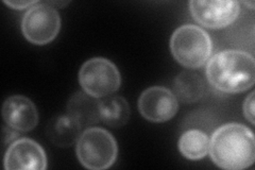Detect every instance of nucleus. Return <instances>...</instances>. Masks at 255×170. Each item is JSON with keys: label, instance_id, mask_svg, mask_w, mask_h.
I'll return each instance as SVG.
<instances>
[{"label": "nucleus", "instance_id": "obj_11", "mask_svg": "<svg viewBox=\"0 0 255 170\" xmlns=\"http://www.w3.org/2000/svg\"><path fill=\"white\" fill-rule=\"evenodd\" d=\"M81 125L71 115H61L52 118L47 126V136L58 147H70L81 135Z\"/></svg>", "mask_w": 255, "mask_h": 170}, {"label": "nucleus", "instance_id": "obj_9", "mask_svg": "<svg viewBox=\"0 0 255 170\" xmlns=\"http://www.w3.org/2000/svg\"><path fill=\"white\" fill-rule=\"evenodd\" d=\"M6 170H45L47 157L38 143L30 139H19L7 148L4 157Z\"/></svg>", "mask_w": 255, "mask_h": 170}, {"label": "nucleus", "instance_id": "obj_1", "mask_svg": "<svg viewBox=\"0 0 255 170\" xmlns=\"http://www.w3.org/2000/svg\"><path fill=\"white\" fill-rule=\"evenodd\" d=\"M209 153L214 164L222 169L248 168L255 161L254 134L241 124L223 125L213 133Z\"/></svg>", "mask_w": 255, "mask_h": 170}, {"label": "nucleus", "instance_id": "obj_7", "mask_svg": "<svg viewBox=\"0 0 255 170\" xmlns=\"http://www.w3.org/2000/svg\"><path fill=\"white\" fill-rule=\"evenodd\" d=\"M190 13L200 25L211 29H221L234 22L241 13L238 1L230 0H193Z\"/></svg>", "mask_w": 255, "mask_h": 170}, {"label": "nucleus", "instance_id": "obj_15", "mask_svg": "<svg viewBox=\"0 0 255 170\" xmlns=\"http://www.w3.org/2000/svg\"><path fill=\"white\" fill-rule=\"evenodd\" d=\"M179 150L188 160H201L210 150V137L200 130H188L179 140Z\"/></svg>", "mask_w": 255, "mask_h": 170}, {"label": "nucleus", "instance_id": "obj_5", "mask_svg": "<svg viewBox=\"0 0 255 170\" xmlns=\"http://www.w3.org/2000/svg\"><path fill=\"white\" fill-rule=\"evenodd\" d=\"M79 82L84 93L94 98H103L119 90L122 76L113 63L105 58L86 61L79 72Z\"/></svg>", "mask_w": 255, "mask_h": 170}, {"label": "nucleus", "instance_id": "obj_10", "mask_svg": "<svg viewBox=\"0 0 255 170\" xmlns=\"http://www.w3.org/2000/svg\"><path fill=\"white\" fill-rule=\"evenodd\" d=\"M2 117L10 128L20 132H29L38 124V112L35 104L21 95L6 98L2 107Z\"/></svg>", "mask_w": 255, "mask_h": 170}, {"label": "nucleus", "instance_id": "obj_4", "mask_svg": "<svg viewBox=\"0 0 255 170\" xmlns=\"http://www.w3.org/2000/svg\"><path fill=\"white\" fill-rule=\"evenodd\" d=\"M80 163L91 170H105L113 165L118 155L116 140L109 131L93 127L84 130L77 142Z\"/></svg>", "mask_w": 255, "mask_h": 170}, {"label": "nucleus", "instance_id": "obj_17", "mask_svg": "<svg viewBox=\"0 0 255 170\" xmlns=\"http://www.w3.org/2000/svg\"><path fill=\"white\" fill-rule=\"evenodd\" d=\"M3 2H4V4L12 7V9H14V10L27 9V7H31L32 5L37 3L36 0H32V1H6V0H4Z\"/></svg>", "mask_w": 255, "mask_h": 170}, {"label": "nucleus", "instance_id": "obj_2", "mask_svg": "<svg viewBox=\"0 0 255 170\" xmlns=\"http://www.w3.org/2000/svg\"><path fill=\"white\" fill-rule=\"evenodd\" d=\"M206 78L220 92H245L255 82L254 58L243 50L221 51L207 63Z\"/></svg>", "mask_w": 255, "mask_h": 170}, {"label": "nucleus", "instance_id": "obj_13", "mask_svg": "<svg viewBox=\"0 0 255 170\" xmlns=\"http://www.w3.org/2000/svg\"><path fill=\"white\" fill-rule=\"evenodd\" d=\"M68 114L76 118L81 127L99 123V101L86 93L75 94L67 105Z\"/></svg>", "mask_w": 255, "mask_h": 170}, {"label": "nucleus", "instance_id": "obj_18", "mask_svg": "<svg viewBox=\"0 0 255 170\" xmlns=\"http://www.w3.org/2000/svg\"><path fill=\"white\" fill-rule=\"evenodd\" d=\"M246 5H250L251 6V9L253 10L254 9V2H248V1H245L244 2Z\"/></svg>", "mask_w": 255, "mask_h": 170}, {"label": "nucleus", "instance_id": "obj_3", "mask_svg": "<svg viewBox=\"0 0 255 170\" xmlns=\"http://www.w3.org/2000/svg\"><path fill=\"white\" fill-rule=\"evenodd\" d=\"M170 50L178 63L187 68H199L210 60L213 43L202 28L183 25L173 32L170 38Z\"/></svg>", "mask_w": 255, "mask_h": 170}, {"label": "nucleus", "instance_id": "obj_12", "mask_svg": "<svg viewBox=\"0 0 255 170\" xmlns=\"http://www.w3.org/2000/svg\"><path fill=\"white\" fill-rule=\"evenodd\" d=\"M99 116L111 128H122L130 118V107L122 96H107L99 101Z\"/></svg>", "mask_w": 255, "mask_h": 170}, {"label": "nucleus", "instance_id": "obj_16", "mask_svg": "<svg viewBox=\"0 0 255 170\" xmlns=\"http://www.w3.org/2000/svg\"><path fill=\"white\" fill-rule=\"evenodd\" d=\"M254 92L250 93L244 103V114L251 125H254Z\"/></svg>", "mask_w": 255, "mask_h": 170}, {"label": "nucleus", "instance_id": "obj_14", "mask_svg": "<svg viewBox=\"0 0 255 170\" xmlns=\"http://www.w3.org/2000/svg\"><path fill=\"white\" fill-rule=\"evenodd\" d=\"M173 91L174 96L181 102L194 103L204 95V81L196 72L183 71L174 80Z\"/></svg>", "mask_w": 255, "mask_h": 170}, {"label": "nucleus", "instance_id": "obj_6", "mask_svg": "<svg viewBox=\"0 0 255 170\" xmlns=\"http://www.w3.org/2000/svg\"><path fill=\"white\" fill-rule=\"evenodd\" d=\"M61 29L60 14L49 2L29 7L21 21L22 34L34 45H47L57 37Z\"/></svg>", "mask_w": 255, "mask_h": 170}, {"label": "nucleus", "instance_id": "obj_8", "mask_svg": "<svg viewBox=\"0 0 255 170\" xmlns=\"http://www.w3.org/2000/svg\"><path fill=\"white\" fill-rule=\"evenodd\" d=\"M179 103L177 97L163 86H152L143 91L138 99L141 116L152 123H164L177 114Z\"/></svg>", "mask_w": 255, "mask_h": 170}]
</instances>
